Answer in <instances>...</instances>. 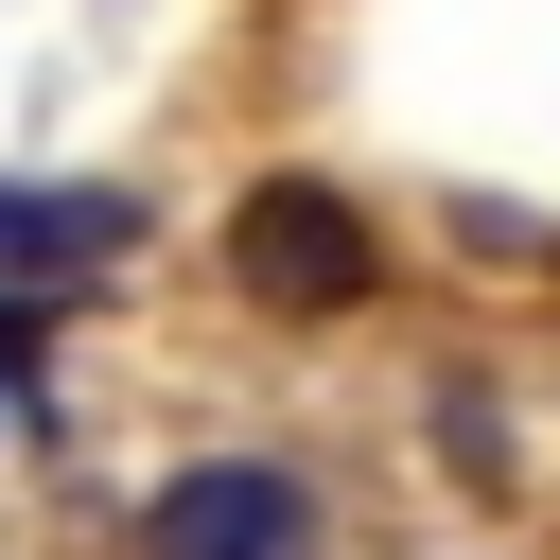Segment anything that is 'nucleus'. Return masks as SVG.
I'll return each instance as SVG.
<instances>
[{
    "mask_svg": "<svg viewBox=\"0 0 560 560\" xmlns=\"http://www.w3.org/2000/svg\"><path fill=\"white\" fill-rule=\"evenodd\" d=\"M368 280H385V228H368L332 175L228 192V298H262V315H350Z\"/></svg>",
    "mask_w": 560,
    "mask_h": 560,
    "instance_id": "nucleus-1",
    "label": "nucleus"
},
{
    "mask_svg": "<svg viewBox=\"0 0 560 560\" xmlns=\"http://www.w3.org/2000/svg\"><path fill=\"white\" fill-rule=\"evenodd\" d=\"M122 560H332V508H315V472H280V455H192V472L140 490Z\"/></svg>",
    "mask_w": 560,
    "mask_h": 560,
    "instance_id": "nucleus-2",
    "label": "nucleus"
},
{
    "mask_svg": "<svg viewBox=\"0 0 560 560\" xmlns=\"http://www.w3.org/2000/svg\"><path fill=\"white\" fill-rule=\"evenodd\" d=\"M438 455H455L472 490H508V472H525V455H508V402H490V385H438Z\"/></svg>",
    "mask_w": 560,
    "mask_h": 560,
    "instance_id": "nucleus-3",
    "label": "nucleus"
}]
</instances>
